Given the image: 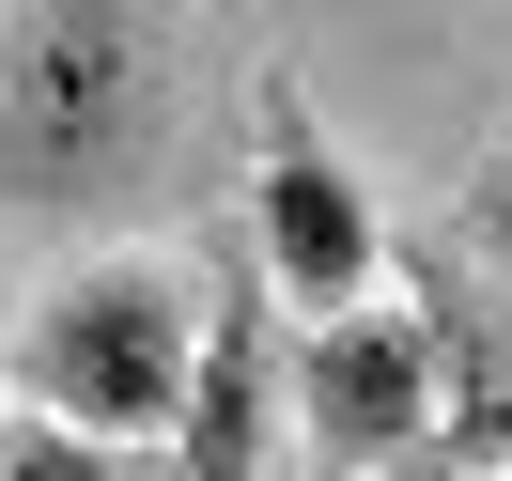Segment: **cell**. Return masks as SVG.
I'll return each instance as SVG.
<instances>
[{
  "instance_id": "1",
  "label": "cell",
  "mask_w": 512,
  "mask_h": 481,
  "mask_svg": "<svg viewBox=\"0 0 512 481\" xmlns=\"http://www.w3.org/2000/svg\"><path fill=\"white\" fill-rule=\"evenodd\" d=\"M171 140V32L125 0H32L0 16V202L16 218H94Z\"/></svg>"
},
{
  "instance_id": "4",
  "label": "cell",
  "mask_w": 512,
  "mask_h": 481,
  "mask_svg": "<svg viewBox=\"0 0 512 481\" xmlns=\"http://www.w3.org/2000/svg\"><path fill=\"white\" fill-rule=\"evenodd\" d=\"M435 435H450V326L419 295L295 326V450H311V481H435L450 466Z\"/></svg>"
},
{
  "instance_id": "3",
  "label": "cell",
  "mask_w": 512,
  "mask_h": 481,
  "mask_svg": "<svg viewBox=\"0 0 512 481\" xmlns=\"http://www.w3.org/2000/svg\"><path fill=\"white\" fill-rule=\"evenodd\" d=\"M233 233H249L264 295L311 311V326H342V311H373V295H388V218H373V187L342 171V140L311 125L295 63L249 78V202H233Z\"/></svg>"
},
{
  "instance_id": "8",
  "label": "cell",
  "mask_w": 512,
  "mask_h": 481,
  "mask_svg": "<svg viewBox=\"0 0 512 481\" xmlns=\"http://www.w3.org/2000/svg\"><path fill=\"white\" fill-rule=\"evenodd\" d=\"M435 481H497V466H435Z\"/></svg>"
},
{
  "instance_id": "7",
  "label": "cell",
  "mask_w": 512,
  "mask_h": 481,
  "mask_svg": "<svg viewBox=\"0 0 512 481\" xmlns=\"http://www.w3.org/2000/svg\"><path fill=\"white\" fill-rule=\"evenodd\" d=\"M0 388H16V295H0Z\"/></svg>"
},
{
  "instance_id": "5",
  "label": "cell",
  "mask_w": 512,
  "mask_h": 481,
  "mask_svg": "<svg viewBox=\"0 0 512 481\" xmlns=\"http://www.w3.org/2000/svg\"><path fill=\"white\" fill-rule=\"evenodd\" d=\"M280 388H295V342H280L249 233H202V373H187V419H171V481H264L280 466Z\"/></svg>"
},
{
  "instance_id": "2",
  "label": "cell",
  "mask_w": 512,
  "mask_h": 481,
  "mask_svg": "<svg viewBox=\"0 0 512 481\" xmlns=\"http://www.w3.org/2000/svg\"><path fill=\"white\" fill-rule=\"evenodd\" d=\"M202 373V249H94L16 311V404L94 450H171Z\"/></svg>"
},
{
  "instance_id": "6",
  "label": "cell",
  "mask_w": 512,
  "mask_h": 481,
  "mask_svg": "<svg viewBox=\"0 0 512 481\" xmlns=\"http://www.w3.org/2000/svg\"><path fill=\"white\" fill-rule=\"evenodd\" d=\"M0 481H171V450H94V435H63V419H0Z\"/></svg>"
}]
</instances>
